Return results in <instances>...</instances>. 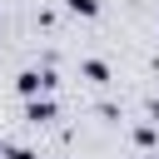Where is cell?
Returning <instances> with one entry per match:
<instances>
[{
  "label": "cell",
  "mask_w": 159,
  "mask_h": 159,
  "mask_svg": "<svg viewBox=\"0 0 159 159\" xmlns=\"http://www.w3.org/2000/svg\"><path fill=\"white\" fill-rule=\"evenodd\" d=\"M15 89H20L25 99L50 94V89H55V70H50V65H30V70H20V75H15Z\"/></svg>",
  "instance_id": "6da1fadb"
},
{
  "label": "cell",
  "mask_w": 159,
  "mask_h": 159,
  "mask_svg": "<svg viewBox=\"0 0 159 159\" xmlns=\"http://www.w3.org/2000/svg\"><path fill=\"white\" fill-rule=\"evenodd\" d=\"M55 114H60V104H55L50 94H35V99H25V119H30V124H50Z\"/></svg>",
  "instance_id": "7a4b0ae2"
},
{
  "label": "cell",
  "mask_w": 159,
  "mask_h": 159,
  "mask_svg": "<svg viewBox=\"0 0 159 159\" xmlns=\"http://www.w3.org/2000/svg\"><path fill=\"white\" fill-rule=\"evenodd\" d=\"M80 75H84L89 84H109V65H104V60H84V65H80Z\"/></svg>",
  "instance_id": "3957f363"
},
{
  "label": "cell",
  "mask_w": 159,
  "mask_h": 159,
  "mask_svg": "<svg viewBox=\"0 0 159 159\" xmlns=\"http://www.w3.org/2000/svg\"><path fill=\"white\" fill-rule=\"evenodd\" d=\"M134 144H139V149H154V144H159V124H154V119H149V124H134Z\"/></svg>",
  "instance_id": "277c9868"
},
{
  "label": "cell",
  "mask_w": 159,
  "mask_h": 159,
  "mask_svg": "<svg viewBox=\"0 0 159 159\" xmlns=\"http://www.w3.org/2000/svg\"><path fill=\"white\" fill-rule=\"evenodd\" d=\"M65 10L80 15V20H94V15H99V0H65Z\"/></svg>",
  "instance_id": "5b68a950"
},
{
  "label": "cell",
  "mask_w": 159,
  "mask_h": 159,
  "mask_svg": "<svg viewBox=\"0 0 159 159\" xmlns=\"http://www.w3.org/2000/svg\"><path fill=\"white\" fill-rule=\"evenodd\" d=\"M0 159H40V154H35V149H25V144H5V154H0Z\"/></svg>",
  "instance_id": "8992f818"
},
{
  "label": "cell",
  "mask_w": 159,
  "mask_h": 159,
  "mask_svg": "<svg viewBox=\"0 0 159 159\" xmlns=\"http://www.w3.org/2000/svg\"><path fill=\"white\" fill-rule=\"evenodd\" d=\"M149 114H154V124H159V94H154V104H149Z\"/></svg>",
  "instance_id": "52a82bcc"
},
{
  "label": "cell",
  "mask_w": 159,
  "mask_h": 159,
  "mask_svg": "<svg viewBox=\"0 0 159 159\" xmlns=\"http://www.w3.org/2000/svg\"><path fill=\"white\" fill-rule=\"evenodd\" d=\"M144 159H159V154H144Z\"/></svg>",
  "instance_id": "ba28073f"
}]
</instances>
